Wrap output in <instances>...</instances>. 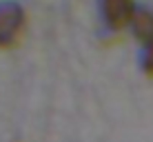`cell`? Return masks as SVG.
I'll use <instances>...</instances> for the list:
<instances>
[{
	"mask_svg": "<svg viewBox=\"0 0 153 142\" xmlns=\"http://www.w3.org/2000/svg\"><path fill=\"white\" fill-rule=\"evenodd\" d=\"M27 27V11L16 0H0V49L9 51L20 42Z\"/></svg>",
	"mask_w": 153,
	"mask_h": 142,
	"instance_id": "1",
	"label": "cell"
},
{
	"mask_svg": "<svg viewBox=\"0 0 153 142\" xmlns=\"http://www.w3.org/2000/svg\"><path fill=\"white\" fill-rule=\"evenodd\" d=\"M138 0H98L100 20L109 31H129V25L138 11Z\"/></svg>",
	"mask_w": 153,
	"mask_h": 142,
	"instance_id": "2",
	"label": "cell"
},
{
	"mask_svg": "<svg viewBox=\"0 0 153 142\" xmlns=\"http://www.w3.org/2000/svg\"><path fill=\"white\" fill-rule=\"evenodd\" d=\"M129 31L142 47L153 42V9L140 4L133 20H131V25H129Z\"/></svg>",
	"mask_w": 153,
	"mask_h": 142,
	"instance_id": "3",
	"label": "cell"
},
{
	"mask_svg": "<svg viewBox=\"0 0 153 142\" xmlns=\"http://www.w3.org/2000/svg\"><path fill=\"white\" fill-rule=\"evenodd\" d=\"M138 67H140V71L144 73L146 78H151V80H153V42L144 45V47L140 49Z\"/></svg>",
	"mask_w": 153,
	"mask_h": 142,
	"instance_id": "4",
	"label": "cell"
}]
</instances>
